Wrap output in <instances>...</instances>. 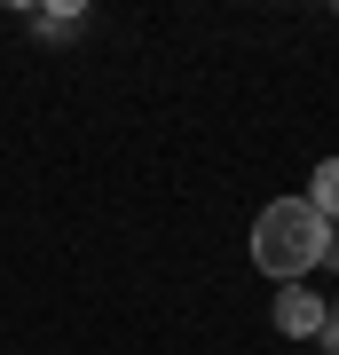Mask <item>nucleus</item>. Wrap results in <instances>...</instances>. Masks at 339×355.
<instances>
[{
    "instance_id": "obj_1",
    "label": "nucleus",
    "mask_w": 339,
    "mask_h": 355,
    "mask_svg": "<svg viewBox=\"0 0 339 355\" xmlns=\"http://www.w3.org/2000/svg\"><path fill=\"white\" fill-rule=\"evenodd\" d=\"M324 253H331V221L315 214L308 198L261 205V221H252V268H268L277 284H300Z\"/></svg>"
},
{
    "instance_id": "obj_2",
    "label": "nucleus",
    "mask_w": 339,
    "mask_h": 355,
    "mask_svg": "<svg viewBox=\"0 0 339 355\" xmlns=\"http://www.w3.org/2000/svg\"><path fill=\"white\" fill-rule=\"evenodd\" d=\"M324 316H331V308L315 300L308 284H284V292H277V331H284V340H315V331H324Z\"/></svg>"
},
{
    "instance_id": "obj_3",
    "label": "nucleus",
    "mask_w": 339,
    "mask_h": 355,
    "mask_svg": "<svg viewBox=\"0 0 339 355\" xmlns=\"http://www.w3.org/2000/svg\"><path fill=\"white\" fill-rule=\"evenodd\" d=\"M308 205H315L324 221H339V158H324V166H315V182H308Z\"/></svg>"
}]
</instances>
